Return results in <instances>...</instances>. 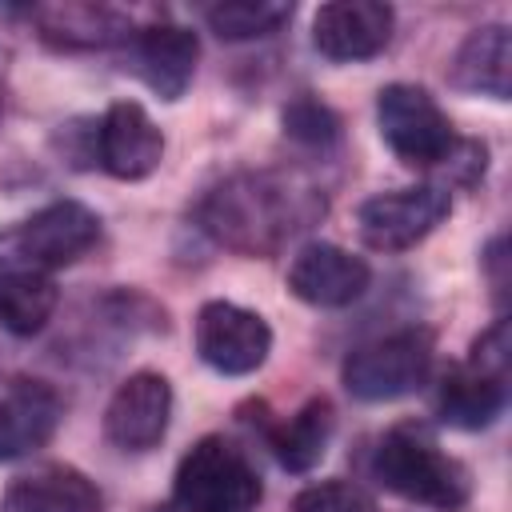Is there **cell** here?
Instances as JSON below:
<instances>
[{"instance_id":"ffe728a7","label":"cell","mask_w":512,"mask_h":512,"mask_svg":"<svg viewBox=\"0 0 512 512\" xmlns=\"http://www.w3.org/2000/svg\"><path fill=\"white\" fill-rule=\"evenodd\" d=\"M208 28L220 40H256L272 36L292 20V4H272V0H228L204 12Z\"/></svg>"},{"instance_id":"9c48e42d","label":"cell","mask_w":512,"mask_h":512,"mask_svg":"<svg viewBox=\"0 0 512 512\" xmlns=\"http://www.w3.org/2000/svg\"><path fill=\"white\" fill-rule=\"evenodd\" d=\"M172 416V384L160 372H132L108 400L104 436L124 452H148L164 440Z\"/></svg>"},{"instance_id":"d6986e66","label":"cell","mask_w":512,"mask_h":512,"mask_svg":"<svg viewBox=\"0 0 512 512\" xmlns=\"http://www.w3.org/2000/svg\"><path fill=\"white\" fill-rule=\"evenodd\" d=\"M332 424H336V416H332V404L324 396L308 400L296 416H288L284 424H276L272 436H268V444H272V456L280 460V468H288V472H312L320 464L328 440H332Z\"/></svg>"},{"instance_id":"8992f818","label":"cell","mask_w":512,"mask_h":512,"mask_svg":"<svg viewBox=\"0 0 512 512\" xmlns=\"http://www.w3.org/2000/svg\"><path fill=\"white\" fill-rule=\"evenodd\" d=\"M376 124H380V136L384 144L404 160V164H420V168H432V164H444L452 160V152L460 148L448 116L440 112V104L416 88V84H388L380 88L376 96Z\"/></svg>"},{"instance_id":"9a60e30c","label":"cell","mask_w":512,"mask_h":512,"mask_svg":"<svg viewBox=\"0 0 512 512\" xmlns=\"http://www.w3.org/2000/svg\"><path fill=\"white\" fill-rule=\"evenodd\" d=\"M504 400H508V376L464 360L460 368H452L440 380L436 408H440L444 424L464 428V432H480V428L496 424V416L504 412Z\"/></svg>"},{"instance_id":"52a82bcc","label":"cell","mask_w":512,"mask_h":512,"mask_svg":"<svg viewBox=\"0 0 512 512\" xmlns=\"http://www.w3.org/2000/svg\"><path fill=\"white\" fill-rule=\"evenodd\" d=\"M452 212L448 188L436 184H412V188H392L376 192L356 208V228L368 248L376 252H404L420 244L444 216Z\"/></svg>"},{"instance_id":"7c38bea8","label":"cell","mask_w":512,"mask_h":512,"mask_svg":"<svg viewBox=\"0 0 512 512\" xmlns=\"http://www.w3.org/2000/svg\"><path fill=\"white\" fill-rule=\"evenodd\" d=\"M96 160L116 180H144L164 160V136L136 100H116L96 128Z\"/></svg>"},{"instance_id":"d4e9b609","label":"cell","mask_w":512,"mask_h":512,"mask_svg":"<svg viewBox=\"0 0 512 512\" xmlns=\"http://www.w3.org/2000/svg\"><path fill=\"white\" fill-rule=\"evenodd\" d=\"M0 100H4V52H0Z\"/></svg>"},{"instance_id":"4fadbf2b","label":"cell","mask_w":512,"mask_h":512,"mask_svg":"<svg viewBox=\"0 0 512 512\" xmlns=\"http://www.w3.org/2000/svg\"><path fill=\"white\" fill-rule=\"evenodd\" d=\"M64 416L52 384L32 376H12L0 384V460H20L44 448Z\"/></svg>"},{"instance_id":"ac0fdd59","label":"cell","mask_w":512,"mask_h":512,"mask_svg":"<svg viewBox=\"0 0 512 512\" xmlns=\"http://www.w3.org/2000/svg\"><path fill=\"white\" fill-rule=\"evenodd\" d=\"M60 304V288L48 272L4 268L0 272V324L12 336H36Z\"/></svg>"},{"instance_id":"8fae6325","label":"cell","mask_w":512,"mask_h":512,"mask_svg":"<svg viewBox=\"0 0 512 512\" xmlns=\"http://www.w3.org/2000/svg\"><path fill=\"white\" fill-rule=\"evenodd\" d=\"M392 40V8L380 0H332L312 20V44L336 64L372 60Z\"/></svg>"},{"instance_id":"5b68a950","label":"cell","mask_w":512,"mask_h":512,"mask_svg":"<svg viewBox=\"0 0 512 512\" xmlns=\"http://www.w3.org/2000/svg\"><path fill=\"white\" fill-rule=\"evenodd\" d=\"M432 372V340L420 328H404L380 340H368L348 352L340 376L344 388L356 400L380 404V400H400L416 392Z\"/></svg>"},{"instance_id":"277c9868","label":"cell","mask_w":512,"mask_h":512,"mask_svg":"<svg viewBox=\"0 0 512 512\" xmlns=\"http://www.w3.org/2000/svg\"><path fill=\"white\" fill-rule=\"evenodd\" d=\"M172 500L192 512H252L260 504V476L248 456L224 436H204L184 452Z\"/></svg>"},{"instance_id":"3957f363","label":"cell","mask_w":512,"mask_h":512,"mask_svg":"<svg viewBox=\"0 0 512 512\" xmlns=\"http://www.w3.org/2000/svg\"><path fill=\"white\" fill-rule=\"evenodd\" d=\"M100 240V216L80 200H52L28 220L0 232V264L52 272L76 264Z\"/></svg>"},{"instance_id":"ba28073f","label":"cell","mask_w":512,"mask_h":512,"mask_svg":"<svg viewBox=\"0 0 512 512\" xmlns=\"http://www.w3.org/2000/svg\"><path fill=\"white\" fill-rule=\"evenodd\" d=\"M196 352L220 376H248L268 360L272 328L264 324V316L240 304L208 300L196 312Z\"/></svg>"},{"instance_id":"5bb4252c","label":"cell","mask_w":512,"mask_h":512,"mask_svg":"<svg viewBox=\"0 0 512 512\" xmlns=\"http://www.w3.org/2000/svg\"><path fill=\"white\" fill-rule=\"evenodd\" d=\"M132 52H136V68H140L144 84L160 100H180L184 88L192 84L200 40H196V32H188L180 24H152V28L136 32Z\"/></svg>"},{"instance_id":"2e32d148","label":"cell","mask_w":512,"mask_h":512,"mask_svg":"<svg viewBox=\"0 0 512 512\" xmlns=\"http://www.w3.org/2000/svg\"><path fill=\"white\" fill-rule=\"evenodd\" d=\"M4 512H104V496L84 472L68 464H48L8 488Z\"/></svg>"},{"instance_id":"6da1fadb","label":"cell","mask_w":512,"mask_h":512,"mask_svg":"<svg viewBox=\"0 0 512 512\" xmlns=\"http://www.w3.org/2000/svg\"><path fill=\"white\" fill-rule=\"evenodd\" d=\"M320 212H324V196L316 188H304L288 176L252 172V176H236L220 184L204 200L200 220L228 248L272 252L292 232L308 228Z\"/></svg>"},{"instance_id":"7a4b0ae2","label":"cell","mask_w":512,"mask_h":512,"mask_svg":"<svg viewBox=\"0 0 512 512\" xmlns=\"http://www.w3.org/2000/svg\"><path fill=\"white\" fill-rule=\"evenodd\" d=\"M372 476L408 504L436 512H460L472 496L468 468L448 456L424 428H392L372 452Z\"/></svg>"},{"instance_id":"cb8c5ba5","label":"cell","mask_w":512,"mask_h":512,"mask_svg":"<svg viewBox=\"0 0 512 512\" xmlns=\"http://www.w3.org/2000/svg\"><path fill=\"white\" fill-rule=\"evenodd\" d=\"M148 512H192V508H184V504H176V500H164V504H156V508H148Z\"/></svg>"},{"instance_id":"44dd1931","label":"cell","mask_w":512,"mask_h":512,"mask_svg":"<svg viewBox=\"0 0 512 512\" xmlns=\"http://www.w3.org/2000/svg\"><path fill=\"white\" fill-rule=\"evenodd\" d=\"M40 24H44V36L48 40H60L68 48L84 44V48H100V44H112L124 36V20L108 8H48L40 12Z\"/></svg>"},{"instance_id":"7402d4cb","label":"cell","mask_w":512,"mask_h":512,"mask_svg":"<svg viewBox=\"0 0 512 512\" xmlns=\"http://www.w3.org/2000/svg\"><path fill=\"white\" fill-rule=\"evenodd\" d=\"M292 512H376V500L352 480H320L296 492Z\"/></svg>"},{"instance_id":"e0dca14e","label":"cell","mask_w":512,"mask_h":512,"mask_svg":"<svg viewBox=\"0 0 512 512\" xmlns=\"http://www.w3.org/2000/svg\"><path fill=\"white\" fill-rule=\"evenodd\" d=\"M508 64H512V36L504 24H484L468 32L452 60V84L464 92H480L492 100H508Z\"/></svg>"},{"instance_id":"30bf717a","label":"cell","mask_w":512,"mask_h":512,"mask_svg":"<svg viewBox=\"0 0 512 512\" xmlns=\"http://www.w3.org/2000/svg\"><path fill=\"white\" fill-rule=\"evenodd\" d=\"M372 268L340 244H304L288 264V288L312 308H344L368 292Z\"/></svg>"},{"instance_id":"603a6c76","label":"cell","mask_w":512,"mask_h":512,"mask_svg":"<svg viewBox=\"0 0 512 512\" xmlns=\"http://www.w3.org/2000/svg\"><path fill=\"white\" fill-rule=\"evenodd\" d=\"M284 132L300 144H312V148H324L340 136V120L328 104L312 100V96H300L284 108Z\"/></svg>"}]
</instances>
